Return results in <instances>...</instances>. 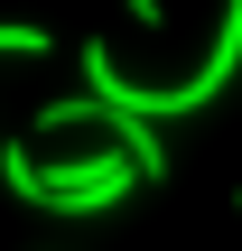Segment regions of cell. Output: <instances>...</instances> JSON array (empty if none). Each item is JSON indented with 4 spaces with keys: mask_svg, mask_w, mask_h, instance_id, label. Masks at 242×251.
I'll return each instance as SVG.
<instances>
[{
    "mask_svg": "<svg viewBox=\"0 0 242 251\" xmlns=\"http://www.w3.org/2000/svg\"><path fill=\"white\" fill-rule=\"evenodd\" d=\"M121 9H131L140 28H168V9H159V0H121Z\"/></svg>",
    "mask_w": 242,
    "mask_h": 251,
    "instance_id": "cell-4",
    "label": "cell"
},
{
    "mask_svg": "<svg viewBox=\"0 0 242 251\" xmlns=\"http://www.w3.org/2000/svg\"><path fill=\"white\" fill-rule=\"evenodd\" d=\"M233 75H242V0H224V28H215L205 65H196L187 84H131V75L112 65V47H84V84H93L103 102H131V112H149V121L215 112V93H233Z\"/></svg>",
    "mask_w": 242,
    "mask_h": 251,
    "instance_id": "cell-1",
    "label": "cell"
},
{
    "mask_svg": "<svg viewBox=\"0 0 242 251\" xmlns=\"http://www.w3.org/2000/svg\"><path fill=\"white\" fill-rule=\"evenodd\" d=\"M56 37L37 28V19H0V56H47Z\"/></svg>",
    "mask_w": 242,
    "mask_h": 251,
    "instance_id": "cell-3",
    "label": "cell"
},
{
    "mask_svg": "<svg viewBox=\"0 0 242 251\" xmlns=\"http://www.w3.org/2000/svg\"><path fill=\"white\" fill-rule=\"evenodd\" d=\"M131 186H149V177H140V158L112 140V149H93V158H37V196H28V205H47V214H112Z\"/></svg>",
    "mask_w": 242,
    "mask_h": 251,
    "instance_id": "cell-2",
    "label": "cell"
},
{
    "mask_svg": "<svg viewBox=\"0 0 242 251\" xmlns=\"http://www.w3.org/2000/svg\"><path fill=\"white\" fill-rule=\"evenodd\" d=\"M233 205H242V196H233Z\"/></svg>",
    "mask_w": 242,
    "mask_h": 251,
    "instance_id": "cell-5",
    "label": "cell"
}]
</instances>
